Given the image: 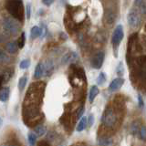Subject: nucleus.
Listing matches in <instances>:
<instances>
[{
  "instance_id": "f257e3e1",
  "label": "nucleus",
  "mask_w": 146,
  "mask_h": 146,
  "mask_svg": "<svg viewBox=\"0 0 146 146\" xmlns=\"http://www.w3.org/2000/svg\"><path fill=\"white\" fill-rule=\"evenodd\" d=\"M6 7L14 17L19 21H23L25 13L22 0H7Z\"/></svg>"
},
{
  "instance_id": "f03ea898",
  "label": "nucleus",
  "mask_w": 146,
  "mask_h": 146,
  "mask_svg": "<svg viewBox=\"0 0 146 146\" xmlns=\"http://www.w3.org/2000/svg\"><path fill=\"white\" fill-rule=\"evenodd\" d=\"M2 26L4 27V29L6 30L7 33L11 34L13 36L17 35L21 29L19 23L16 19H14V18H11V17H5L4 20L2 21Z\"/></svg>"
},
{
  "instance_id": "7ed1b4c3",
  "label": "nucleus",
  "mask_w": 146,
  "mask_h": 146,
  "mask_svg": "<svg viewBox=\"0 0 146 146\" xmlns=\"http://www.w3.org/2000/svg\"><path fill=\"white\" fill-rule=\"evenodd\" d=\"M123 36H124V31H123V27L122 25H118L115 29L113 31V34L111 36V43L113 48L117 50L118 47L120 46L121 40L123 39Z\"/></svg>"
},
{
  "instance_id": "20e7f679",
  "label": "nucleus",
  "mask_w": 146,
  "mask_h": 146,
  "mask_svg": "<svg viewBox=\"0 0 146 146\" xmlns=\"http://www.w3.org/2000/svg\"><path fill=\"white\" fill-rule=\"evenodd\" d=\"M102 121L105 126L111 127L114 125V123L116 121V116L112 110H106L105 111L102 118Z\"/></svg>"
},
{
  "instance_id": "39448f33",
  "label": "nucleus",
  "mask_w": 146,
  "mask_h": 146,
  "mask_svg": "<svg viewBox=\"0 0 146 146\" xmlns=\"http://www.w3.org/2000/svg\"><path fill=\"white\" fill-rule=\"evenodd\" d=\"M104 59H105V53L103 51H99L93 57L92 60H91V67L95 68V70H100L103 65Z\"/></svg>"
},
{
  "instance_id": "423d86ee",
  "label": "nucleus",
  "mask_w": 146,
  "mask_h": 146,
  "mask_svg": "<svg viewBox=\"0 0 146 146\" xmlns=\"http://www.w3.org/2000/svg\"><path fill=\"white\" fill-rule=\"evenodd\" d=\"M127 21L128 24H129L131 27L136 29L141 24V18L138 16V14H136L135 12L131 11L127 15Z\"/></svg>"
},
{
  "instance_id": "0eeeda50",
  "label": "nucleus",
  "mask_w": 146,
  "mask_h": 146,
  "mask_svg": "<svg viewBox=\"0 0 146 146\" xmlns=\"http://www.w3.org/2000/svg\"><path fill=\"white\" fill-rule=\"evenodd\" d=\"M124 79L121 77L120 78H117V79H114L111 82V84L109 85V90L111 91V92H114V91H117L120 90L121 87L124 84Z\"/></svg>"
},
{
  "instance_id": "6e6552de",
  "label": "nucleus",
  "mask_w": 146,
  "mask_h": 146,
  "mask_svg": "<svg viewBox=\"0 0 146 146\" xmlns=\"http://www.w3.org/2000/svg\"><path fill=\"white\" fill-rule=\"evenodd\" d=\"M78 58V55L73 52V51H70V52H68L67 54H65L64 56L62 57L61 58V63L62 64H68V63H72L74 62Z\"/></svg>"
},
{
  "instance_id": "1a4fd4ad",
  "label": "nucleus",
  "mask_w": 146,
  "mask_h": 146,
  "mask_svg": "<svg viewBox=\"0 0 146 146\" xmlns=\"http://www.w3.org/2000/svg\"><path fill=\"white\" fill-rule=\"evenodd\" d=\"M44 74V64L43 63H38L35 68V71H34V78L36 80H39L41 77Z\"/></svg>"
},
{
  "instance_id": "9d476101",
  "label": "nucleus",
  "mask_w": 146,
  "mask_h": 146,
  "mask_svg": "<svg viewBox=\"0 0 146 146\" xmlns=\"http://www.w3.org/2000/svg\"><path fill=\"white\" fill-rule=\"evenodd\" d=\"M43 35V29L38 26H34L30 30V38L35 39Z\"/></svg>"
},
{
  "instance_id": "9b49d317",
  "label": "nucleus",
  "mask_w": 146,
  "mask_h": 146,
  "mask_svg": "<svg viewBox=\"0 0 146 146\" xmlns=\"http://www.w3.org/2000/svg\"><path fill=\"white\" fill-rule=\"evenodd\" d=\"M54 70V65H53V62L51 60H48L44 64V76H50L53 73Z\"/></svg>"
},
{
  "instance_id": "f8f14e48",
  "label": "nucleus",
  "mask_w": 146,
  "mask_h": 146,
  "mask_svg": "<svg viewBox=\"0 0 146 146\" xmlns=\"http://www.w3.org/2000/svg\"><path fill=\"white\" fill-rule=\"evenodd\" d=\"M9 94H10V89L8 87L3 88L0 90V100L2 102H6L9 98Z\"/></svg>"
},
{
  "instance_id": "ddd939ff",
  "label": "nucleus",
  "mask_w": 146,
  "mask_h": 146,
  "mask_svg": "<svg viewBox=\"0 0 146 146\" xmlns=\"http://www.w3.org/2000/svg\"><path fill=\"white\" fill-rule=\"evenodd\" d=\"M98 94H99V89H98V87L96 86V85H93L90 88V93H89V100H90V102L92 103L93 100H95L96 97H97Z\"/></svg>"
},
{
  "instance_id": "4468645a",
  "label": "nucleus",
  "mask_w": 146,
  "mask_h": 146,
  "mask_svg": "<svg viewBox=\"0 0 146 146\" xmlns=\"http://www.w3.org/2000/svg\"><path fill=\"white\" fill-rule=\"evenodd\" d=\"M88 125V118L85 116H82L80 118V121L79 122V124L77 125L76 130L77 131H82L83 130H85V128Z\"/></svg>"
},
{
  "instance_id": "2eb2a0df",
  "label": "nucleus",
  "mask_w": 146,
  "mask_h": 146,
  "mask_svg": "<svg viewBox=\"0 0 146 146\" xmlns=\"http://www.w3.org/2000/svg\"><path fill=\"white\" fill-rule=\"evenodd\" d=\"M17 48H18V47H17V43H15V42H8L7 44V49L8 50L9 53H12V54L16 53L17 51Z\"/></svg>"
},
{
  "instance_id": "dca6fc26",
  "label": "nucleus",
  "mask_w": 146,
  "mask_h": 146,
  "mask_svg": "<svg viewBox=\"0 0 146 146\" xmlns=\"http://www.w3.org/2000/svg\"><path fill=\"white\" fill-rule=\"evenodd\" d=\"M34 131L36 132V134L38 136H42L46 132V127L44 125H38L36 127H35Z\"/></svg>"
},
{
  "instance_id": "f3484780",
  "label": "nucleus",
  "mask_w": 146,
  "mask_h": 146,
  "mask_svg": "<svg viewBox=\"0 0 146 146\" xmlns=\"http://www.w3.org/2000/svg\"><path fill=\"white\" fill-rule=\"evenodd\" d=\"M106 80H107V77H106V75H105V73L100 72L98 76V78H97V84L102 86L105 83V82H106Z\"/></svg>"
},
{
  "instance_id": "a211bd4d",
  "label": "nucleus",
  "mask_w": 146,
  "mask_h": 146,
  "mask_svg": "<svg viewBox=\"0 0 146 146\" xmlns=\"http://www.w3.org/2000/svg\"><path fill=\"white\" fill-rule=\"evenodd\" d=\"M27 78L26 76L21 77L19 79V81H18V89H19L20 91H22L25 89V87L27 85Z\"/></svg>"
},
{
  "instance_id": "6ab92c4d",
  "label": "nucleus",
  "mask_w": 146,
  "mask_h": 146,
  "mask_svg": "<svg viewBox=\"0 0 146 146\" xmlns=\"http://www.w3.org/2000/svg\"><path fill=\"white\" fill-rule=\"evenodd\" d=\"M27 140H29V143L30 146H35L36 141V135L34 132H29V135H27Z\"/></svg>"
},
{
  "instance_id": "aec40b11",
  "label": "nucleus",
  "mask_w": 146,
  "mask_h": 146,
  "mask_svg": "<svg viewBox=\"0 0 146 146\" xmlns=\"http://www.w3.org/2000/svg\"><path fill=\"white\" fill-rule=\"evenodd\" d=\"M29 66H30V60L27 58L23 59L19 64V68H21V70H27Z\"/></svg>"
},
{
  "instance_id": "412c9836",
  "label": "nucleus",
  "mask_w": 146,
  "mask_h": 146,
  "mask_svg": "<svg viewBox=\"0 0 146 146\" xmlns=\"http://www.w3.org/2000/svg\"><path fill=\"white\" fill-rule=\"evenodd\" d=\"M116 72H117L118 76H120V77H122L123 74H124V68H123L122 62H120L118 64V66L116 68Z\"/></svg>"
},
{
  "instance_id": "4be33fe9",
  "label": "nucleus",
  "mask_w": 146,
  "mask_h": 146,
  "mask_svg": "<svg viewBox=\"0 0 146 146\" xmlns=\"http://www.w3.org/2000/svg\"><path fill=\"white\" fill-rule=\"evenodd\" d=\"M98 143L100 146H107L111 143V140L106 139V138H100V139H99Z\"/></svg>"
},
{
  "instance_id": "5701e85b",
  "label": "nucleus",
  "mask_w": 146,
  "mask_h": 146,
  "mask_svg": "<svg viewBox=\"0 0 146 146\" xmlns=\"http://www.w3.org/2000/svg\"><path fill=\"white\" fill-rule=\"evenodd\" d=\"M8 59H9V58L7 57L6 52L0 50V63H6L8 61Z\"/></svg>"
},
{
  "instance_id": "b1692460",
  "label": "nucleus",
  "mask_w": 146,
  "mask_h": 146,
  "mask_svg": "<svg viewBox=\"0 0 146 146\" xmlns=\"http://www.w3.org/2000/svg\"><path fill=\"white\" fill-rule=\"evenodd\" d=\"M25 41H26V35H25V33H22L20 38H19V42H18V48H22L23 47H24Z\"/></svg>"
},
{
  "instance_id": "393cba45",
  "label": "nucleus",
  "mask_w": 146,
  "mask_h": 146,
  "mask_svg": "<svg viewBox=\"0 0 146 146\" xmlns=\"http://www.w3.org/2000/svg\"><path fill=\"white\" fill-rule=\"evenodd\" d=\"M139 133H140L141 139L146 140V126H143L141 128L140 131H139Z\"/></svg>"
},
{
  "instance_id": "a878e982",
  "label": "nucleus",
  "mask_w": 146,
  "mask_h": 146,
  "mask_svg": "<svg viewBox=\"0 0 146 146\" xmlns=\"http://www.w3.org/2000/svg\"><path fill=\"white\" fill-rule=\"evenodd\" d=\"M26 17L27 19H29L31 17V4L30 3H27V7H26Z\"/></svg>"
},
{
  "instance_id": "bb28decb",
  "label": "nucleus",
  "mask_w": 146,
  "mask_h": 146,
  "mask_svg": "<svg viewBox=\"0 0 146 146\" xmlns=\"http://www.w3.org/2000/svg\"><path fill=\"white\" fill-rule=\"evenodd\" d=\"M94 123V115L93 114H90L88 117V126L91 127Z\"/></svg>"
},
{
  "instance_id": "cd10ccee",
  "label": "nucleus",
  "mask_w": 146,
  "mask_h": 146,
  "mask_svg": "<svg viewBox=\"0 0 146 146\" xmlns=\"http://www.w3.org/2000/svg\"><path fill=\"white\" fill-rule=\"evenodd\" d=\"M138 102H139V107L143 108V98H141V96L140 94L138 95Z\"/></svg>"
},
{
  "instance_id": "c85d7f7f",
  "label": "nucleus",
  "mask_w": 146,
  "mask_h": 146,
  "mask_svg": "<svg viewBox=\"0 0 146 146\" xmlns=\"http://www.w3.org/2000/svg\"><path fill=\"white\" fill-rule=\"evenodd\" d=\"M85 111V108L84 107H82L80 109V111H79V113H78V119H80L82 117V115H83V113Z\"/></svg>"
},
{
  "instance_id": "c756f323",
  "label": "nucleus",
  "mask_w": 146,
  "mask_h": 146,
  "mask_svg": "<svg viewBox=\"0 0 146 146\" xmlns=\"http://www.w3.org/2000/svg\"><path fill=\"white\" fill-rule=\"evenodd\" d=\"M54 1L55 0H42V3L46 5V6H50L51 4H53Z\"/></svg>"
},
{
  "instance_id": "7c9ffc66",
  "label": "nucleus",
  "mask_w": 146,
  "mask_h": 146,
  "mask_svg": "<svg viewBox=\"0 0 146 146\" xmlns=\"http://www.w3.org/2000/svg\"><path fill=\"white\" fill-rule=\"evenodd\" d=\"M1 126H2V119L0 118V127H1Z\"/></svg>"
}]
</instances>
